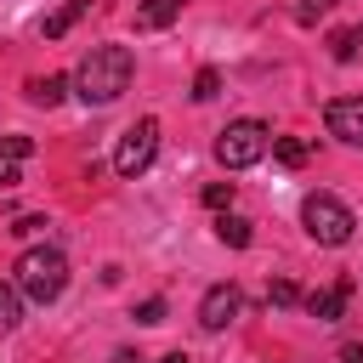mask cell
<instances>
[{"label": "cell", "instance_id": "obj_1", "mask_svg": "<svg viewBox=\"0 0 363 363\" xmlns=\"http://www.w3.org/2000/svg\"><path fill=\"white\" fill-rule=\"evenodd\" d=\"M130 74H136V57L130 45H91L74 68V96L85 108H108L130 91Z\"/></svg>", "mask_w": 363, "mask_h": 363}, {"label": "cell", "instance_id": "obj_2", "mask_svg": "<svg viewBox=\"0 0 363 363\" xmlns=\"http://www.w3.org/2000/svg\"><path fill=\"white\" fill-rule=\"evenodd\" d=\"M11 284H17L23 301L51 306V301L68 289V255H62L57 244H28V250L17 255V267H11Z\"/></svg>", "mask_w": 363, "mask_h": 363}, {"label": "cell", "instance_id": "obj_3", "mask_svg": "<svg viewBox=\"0 0 363 363\" xmlns=\"http://www.w3.org/2000/svg\"><path fill=\"white\" fill-rule=\"evenodd\" d=\"M301 227H306V238H312V244L340 250V244L352 238L357 216H352V210H346L335 193H306V199H301Z\"/></svg>", "mask_w": 363, "mask_h": 363}, {"label": "cell", "instance_id": "obj_4", "mask_svg": "<svg viewBox=\"0 0 363 363\" xmlns=\"http://www.w3.org/2000/svg\"><path fill=\"white\" fill-rule=\"evenodd\" d=\"M267 147H272V130H267L261 119H233V125L216 136V159H221L227 170H244V164H255Z\"/></svg>", "mask_w": 363, "mask_h": 363}, {"label": "cell", "instance_id": "obj_5", "mask_svg": "<svg viewBox=\"0 0 363 363\" xmlns=\"http://www.w3.org/2000/svg\"><path fill=\"white\" fill-rule=\"evenodd\" d=\"M153 153H159V119H136V125L119 136V147H113V176L136 182V176L153 164Z\"/></svg>", "mask_w": 363, "mask_h": 363}, {"label": "cell", "instance_id": "obj_6", "mask_svg": "<svg viewBox=\"0 0 363 363\" xmlns=\"http://www.w3.org/2000/svg\"><path fill=\"white\" fill-rule=\"evenodd\" d=\"M238 312H244V295H238L233 284H210L204 301H199V329H204V335H221Z\"/></svg>", "mask_w": 363, "mask_h": 363}, {"label": "cell", "instance_id": "obj_7", "mask_svg": "<svg viewBox=\"0 0 363 363\" xmlns=\"http://www.w3.org/2000/svg\"><path fill=\"white\" fill-rule=\"evenodd\" d=\"M323 125H329V136L363 147V96H335V102L323 108Z\"/></svg>", "mask_w": 363, "mask_h": 363}, {"label": "cell", "instance_id": "obj_8", "mask_svg": "<svg viewBox=\"0 0 363 363\" xmlns=\"http://www.w3.org/2000/svg\"><path fill=\"white\" fill-rule=\"evenodd\" d=\"M346 301H352V278H335L329 289H312V295H306V312H312L318 323H340V318H346Z\"/></svg>", "mask_w": 363, "mask_h": 363}, {"label": "cell", "instance_id": "obj_9", "mask_svg": "<svg viewBox=\"0 0 363 363\" xmlns=\"http://www.w3.org/2000/svg\"><path fill=\"white\" fill-rule=\"evenodd\" d=\"M79 17H91V0H62L57 11H45V17H40V34H45V40H62Z\"/></svg>", "mask_w": 363, "mask_h": 363}, {"label": "cell", "instance_id": "obj_10", "mask_svg": "<svg viewBox=\"0 0 363 363\" xmlns=\"http://www.w3.org/2000/svg\"><path fill=\"white\" fill-rule=\"evenodd\" d=\"M182 6H187V0H142V6H136V28H142V34L170 28V23L182 17Z\"/></svg>", "mask_w": 363, "mask_h": 363}, {"label": "cell", "instance_id": "obj_11", "mask_svg": "<svg viewBox=\"0 0 363 363\" xmlns=\"http://www.w3.org/2000/svg\"><path fill=\"white\" fill-rule=\"evenodd\" d=\"M68 85H74L68 74H40V79H28L23 91H28V102H40V108H57V102L68 96Z\"/></svg>", "mask_w": 363, "mask_h": 363}, {"label": "cell", "instance_id": "obj_12", "mask_svg": "<svg viewBox=\"0 0 363 363\" xmlns=\"http://www.w3.org/2000/svg\"><path fill=\"white\" fill-rule=\"evenodd\" d=\"M216 238H221L227 250H250V238H255V233H250V221H244V216L221 210V216H216Z\"/></svg>", "mask_w": 363, "mask_h": 363}, {"label": "cell", "instance_id": "obj_13", "mask_svg": "<svg viewBox=\"0 0 363 363\" xmlns=\"http://www.w3.org/2000/svg\"><path fill=\"white\" fill-rule=\"evenodd\" d=\"M17 323H23V295H17V284L0 278V335H11Z\"/></svg>", "mask_w": 363, "mask_h": 363}, {"label": "cell", "instance_id": "obj_14", "mask_svg": "<svg viewBox=\"0 0 363 363\" xmlns=\"http://www.w3.org/2000/svg\"><path fill=\"white\" fill-rule=\"evenodd\" d=\"M306 153H312V147H306L301 136H272V159H278V164L295 170V164H306Z\"/></svg>", "mask_w": 363, "mask_h": 363}, {"label": "cell", "instance_id": "obj_15", "mask_svg": "<svg viewBox=\"0 0 363 363\" xmlns=\"http://www.w3.org/2000/svg\"><path fill=\"white\" fill-rule=\"evenodd\" d=\"M216 96H221V74L216 68H199L193 74V102H216Z\"/></svg>", "mask_w": 363, "mask_h": 363}, {"label": "cell", "instance_id": "obj_16", "mask_svg": "<svg viewBox=\"0 0 363 363\" xmlns=\"http://www.w3.org/2000/svg\"><path fill=\"white\" fill-rule=\"evenodd\" d=\"M34 153V142L28 136H0V164H23Z\"/></svg>", "mask_w": 363, "mask_h": 363}, {"label": "cell", "instance_id": "obj_17", "mask_svg": "<svg viewBox=\"0 0 363 363\" xmlns=\"http://www.w3.org/2000/svg\"><path fill=\"white\" fill-rule=\"evenodd\" d=\"M335 6H340V0H301V6H295V23H301V28H312V23H318V17H329Z\"/></svg>", "mask_w": 363, "mask_h": 363}, {"label": "cell", "instance_id": "obj_18", "mask_svg": "<svg viewBox=\"0 0 363 363\" xmlns=\"http://www.w3.org/2000/svg\"><path fill=\"white\" fill-rule=\"evenodd\" d=\"M45 233H51L45 216H17V221H11V238H45Z\"/></svg>", "mask_w": 363, "mask_h": 363}, {"label": "cell", "instance_id": "obj_19", "mask_svg": "<svg viewBox=\"0 0 363 363\" xmlns=\"http://www.w3.org/2000/svg\"><path fill=\"white\" fill-rule=\"evenodd\" d=\"M329 57H335V62H352V57H357V34H352V28H340V34L329 40Z\"/></svg>", "mask_w": 363, "mask_h": 363}, {"label": "cell", "instance_id": "obj_20", "mask_svg": "<svg viewBox=\"0 0 363 363\" xmlns=\"http://www.w3.org/2000/svg\"><path fill=\"white\" fill-rule=\"evenodd\" d=\"M199 199H204L210 210H227V204H233V182H204V193H199Z\"/></svg>", "mask_w": 363, "mask_h": 363}, {"label": "cell", "instance_id": "obj_21", "mask_svg": "<svg viewBox=\"0 0 363 363\" xmlns=\"http://www.w3.org/2000/svg\"><path fill=\"white\" fill-rule=\"evenodd\" d=\"M267 301H272V306H295V301H301V289H295L289 278H272V284H267Z\"/></svg>", "mask_w": 363, "mask_h": 363}, {"label": "cell", "instance_id": "obj_22", "mask_svg": "<svg viewBox=\"0 0 363 363\" xmlns=\"http://www.w3.org/2000/svg\"><path fill=\"white\" fill-rule=\"evenodd\" d=\"M130 318H136V323H164V301H159V295H147L142 306H130Z\"/></svg>", "mask_w": 363, "mask_h": 363}, {"label": "cell", "instance_id": "obj_23", "mask_svg": "<svg viewBox=\"0 0 363 363\" xmlns=\"http://www.w3.org/2000/svg\"><path fill=\"white\" fill-rule=\"evenodd\" d=\"M17 182H23V176H17V164H0V193H6V187H17Z\"/></svg>", "mask_w": 363, "mask_h": 363}, {"label": "cell", "instance_id": "obj_24", "mask_svg": "<svg viewBox=\"0 0 363 363\" xmlns=\"http://www.w3.org/2000/svg\"><path fill=\"white\" fill-rule=\"evenodd\" d=\"M335 363H363V346H357V340H352V346H340V357H335Z\"/></svg>", "mask_w": 363, "mask_h": 363}, {"label": "cell", "instance_id": "obj_25", "mask_svg": "<svg viewBox=\"0 0 363 363\" xmlns=\"http://www.w3.org/2000/svg\"><path fill=\"white\" fill-rule=\"evenodd\" d=\"M159 363H193V357H187V352H164Z\"/></svg>", "mask_w": 363, "mask_h": 363}]
</instances>
